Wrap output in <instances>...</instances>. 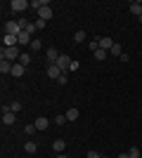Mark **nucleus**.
<instances>
[{
	"mask_svg": "<svg viewBox=\"0 0 142 158\" xmlns=\"http://www.w3.org/2000/svg\"><path fill=\"white\" fill-rule=\"evenodd\" d=\"M54 158H67V156H64V153H57V156H54Z\"/></svg>",
	"mask_w": 142,
	"mask_h": 158,
	"instance_id": "nucleus-32",
	"label": "nucleus"
},
{
	"mask_svg": "<svg viewBox=\"0 0 142 158\" xmlns=\"http://www.w3.org/2000/svg\"><path fill=\"white\" fill-rule=\"evenodd\" d=\"M128 10H130V14H135V17H142V2H130Z\"/></svg>",
	"mask_w": 142,
	"mask_h": 158,
	"instance_id": "nucleus-14",
	"label": "nucleus"
},
{
	"mask_svg": "<svg viewBox=\"0 0 142 158\" xmlns=\"http://www.w3.org/2000/svg\"><path fill=\"white\" fill-rule=\"evenodd\" d=\"M2 123H5V125H14V123H17V116H14L12 111L2 113Z\"/></svg>",
	"mask_w": 142,
	"mask_h": 158,
	"instance_id": "nucleus-16",
	"label": "nucleus"
},
{
	"mask_svg": "<svg viewBox=\"0 0 142 158\" xmlns=\"http://www.w3.org/2000/svg\"><path fill=\"white\" fill-rule=\"evenodd\" d=\"M64 116H67V120H76L78 116H81V111H78V109H69V111L64 113Z\"/></svg>",
	"mask_w": 142,
	"mask_h": 158,
	"instance_id": "nucleus-18",
	"label": "nucleus"
},
{
	"mask_svg": "<svg viewBox=\"0 0 142 158\" xmlns=\"http://www.w3.org/2000/svg\"><path fill=\"white\" fill-rule=\"evenodd\" d=\"M52 123H54V125H64V123H67V116L59 113V116H54V118H52Z\"/></svg>",
	"mask_w": 142,
	"mask_h": 158,
	"instance_id": "nucleus-22",
	"label": "nucleus"
},
{
	"mask_svg": "<svg viewBox=\"0 0 142 158\" xmlns=\"http://www.w3.org/2000/svg\"><path fill=\"white\" fill-rule=\"evenodd\" d=\"M52 7H50V2H45V5L38 10V19H43V21H47V19H52Z\"/></svg>",
	"mask_w": 142,
	"mask_h": 158,
	"instance_id": "nucleus-4",
	"label": "nucleus"
},
{
	"mask_svg": "<svg viewBox=\"0 0 142 158\" xmlns=\"http://www.w3.org/2000/svg\"><path fill=\"white\" fill-rule=\"evenodd\" d=\"M102 158H107V156H102Z\"/></svg>",
	"mask_w": 142,
	"mask_h": 158,
	"instance_id": "nucleus-34",
	"label": "nucleus"
},
{
	"mask_svg": "<svg viewBox=\"0 0 142 158\" xmlns=\"http://www.w3.org/2000/svg\"><path fill=\"white\" fill-rule=\"evenodd\" d=\"M93 54H95V59H97V61H104L109 52H104V50H97V52H93Z\"/></svg>",
	"mask_w": 142,
	"mask_h": 158,
	"instance_id": "nucleus-23",
	"label": "nucleus"
},
{
	"mask_svg": "<svg viewBox=\"0 0 142 158\" xmlns=\"http://www.w3.org/2000/svg\"><path fill=\"white\" fill-rule=\"evenodd\" d=\"M57 59H59V52H57L54 47H50V50L45 52V61L47 64H57Z\"/></svg>",
	"mask_w": 142,
	"mask_h": 158,
	"instance_id": "nucleus-8",
	"label": "nucleus"
},
{
	"mask_svg": "<svg viewBox=\"0 0 142 158\" xmlns=\"http://www.w3.org/2000/svg\"><path fill=\"white\" fill-rule=\"evenodd\" d=\"M28 7H31L28 0H12V2H10V10H12V12H26Z\"/></svg>",
	"mask_w": 142,
	"mask_h": 158,
	"instance_id": "nucleus-2",
	"label": "nucleus"
},
{
	"mask_svg": "<svg viewBox=\"0 0 142 158\" xmlns=\"http://www.w3.org/2000/svg\"><path fill=\"white\" fill-rule=\"evenodd\" d=\"M19 45V40H17V35H2V47H17Z\"/></svg>",
	"mask_w": 142,
	"mask_h": 158,
	"instance_id": "nucleus-9",
	"label": "nucleus"
},
{
	"mask_svg": "<svg viewBox=\"0 0 142 158\" xmlns=\"http://www.w3.org/2000/svg\"><path fill=\"white\" fill-rule=\"evenodd\" d=\"M10 111H12V113H19L21 111V102H10Z\"/></svg>",
	"mask_w": 142,
	"mask_h": 158,
	"instance_id": "nucleus-24",
	"label": "nucleus"
},
{
	"mask_svg": "<svg viewBox=\"0 0 142 158\" xmlns=\"http://www.w3.org/2000/svg\"><path fill=\"white\" fill-rule=\"evenodd\" d=\"M62 69L57 64H47V78H52V80H59V76H62Z\"/></svg>",
	"mask_w": 142,
	"mask_h": 158,
	"instance_id": "nucleus-6",
	"label": "nucleus"
},
{
	"mask_svg": "<svg viewBox=\"0 0 142 158\" xmlns=\"http://www.w3.org/2000/svg\"><path fill=\"white\" fill-rule=\"evenodd\" d=\"M109 54H114V57H121V54H123V47L118 45V43H116V45L111 47V50H109Z\"/></svg>",
	"mask_w": 142,
	"mask_h": 158,
	"instance_id": "nucleus-20",
	"label": "nucleus"
},
{
	"mask_svg": "<svg viewBox=\"0 0 142 158\" xmlns=\"http://www.w3.org/2000/svg\"><path fill=\"white\" fill-rule=\"evenodd\" d=\"M19 64H24V66H26V64H31V54H28V52H24V54L19 57Z\"/></svg>",
	"mask_w": 142,
	"mask_h": 158,
	"instance_id": "nucleus-25",
	"label": "nucleus"
},
{
	"mask_svg": "<svg viewBox=\"0 0 142 158\" xmlns=\"http://www.w3.org/2000/svg\"><path fill=\"white\" fill-rule=\"evenodd\" d=\"M85 38H88V35H85V31H76V33H74V40H76V43H85Z\"/></svg>",
	"mask_w": 142,
	"mask_h": 158,
	"instance_id": "nucleus-19",
	"label": "nucleus"
},
{
	"mask_svg": "<svg viewBox=\"0 0 142 158\" xmlns=\"http://www.w3.org/2000/svg\"><path fill=\"white\" fill-rule=\"evenodd\" d=\"M0 73H2V76L12 73V61H7V59H0Z\"/></svg>",
	"mask_w": 142,
	"mask_h": 158,
	"instance_id": "nucleus-13",
	"label": "nucleus"
},
{
	"mask_svg": "<svg viewBox=\"0 0 142 158\" xmlns=\"http://www.w3.org/2000/svg\"><path fill=\"white\" fill-rule=\"evenodd\" d=\"M21 54H19V47H2L0 50V59H7V61H14V59H19Z\"/></svg>",
	"mask_w": 142,
	"mask_h": 158,
	"instance_id": "nucleus-1",
	"label": "nucleus"
},
{
	"mask_svg": "<svg viewBox=\"0 0 142 158\" xmlns=\"http://www.w3.org/2000/svg\"><path fill=\"white\" fill-rule=\"evenodd\" d=\"M33 125H36V127H38V130L43 132V130H47V127H50V118H45V116H41V118H36V120H33Z\"/></svg>",
	"mask_w": 142,
	"mask_h": 158,
	"instance_id": "nucleus-10",
	"label": "nucleus"
},
{
	"mask_svg": "<svg viewBox=\"0 0 142 158\" xmlns=\"http://www.w3.org/2000/svg\"><path fill=\"white\" fill-rule=\"evenodd\" d=\"M24 132H26L28 137H31V135H36V132H38V127H36L33 123H28V125H24Z\"/></svg>",
	"mask_w": 142,
	"mask_h": 158,
	"instance_id": "nucleus-21",
	"label": "nucleus"
},
{
	"mask_svg": "<svg viewBox=\"0 0 142 158\" xmlns=\"http://www.w3.org/2000/svg\"><path fill=\"white\" fill-rule=\"evenodd\" d=\"M57 83H59V85H67V83H69V78H67V73H62V76H59V80H57Z\"/></svg>",
	"mask_w": 142,
	"mask_h": 158,
	"instance_id": "nucleus-29",
	"label": "nucleus"
},
{
	"mask_svg": "<svg viewBox=\"0 0 142 158\" xmlns=\"http://www.w3.org/2000/svg\"><path fill=\"white\" fill-rule=\"evenodd\" d=\"M128 156H130V158H140V151H137V146H133V149H128Z\"/></svg>",
	"mask_w": 142,
	"mask_h": 158,
	"instance_id": "nucleus-27",
	"label": "nucleus"
},
{
	"mask_svg": "<svg viewBox=\"0 0 142 158\" xmlns=\"http://www.w3.org/2000/svg\"><path fill=\"white\" fill-rule=\"evenodd\" d=\"M28 47H31L33 52H38V50H41V47H43V43H41V40H36V38H33V43H31V45H28Z\"/></svg>",
	"mask_w": 142,
	"mask_h": 158,
	"instance_id": "nucleus-26",
	"label": "nucleus"
},
{
	"mask_svg": "<svg viewBox=\"0 0 142 158\" xmlns=\"http://www.w3.org/2000/svg\"><path fill=\"white\" fill-rule=\"evenodd\" d=\"M52 149L57 153H64V149H67V142H64V139H54L52 142Z\"/></svg>",
	"mask_w": 142,
	"mask_h": 158,
	"instance_id": "nucleus-15",
	"label": "nucleus"
},
{
	"mask_svg": "<svg viewBox=\"0 0 142 158\" xmlns=\"http://www.w3.org/2000/svg\"><path fill=\"white\" fill-rule=\"evenodd\" d=\"M17 40H19V45H31V43H33L31 33H26V31H21L19 35H17Z\"/></svg>",
	"mask_w": 142,
	"mask_h": 158,
	"instance_id": "nucleus-11",
	"label": "nucleus"
},
{
	"mask_svg": "<svg viewBox=\"0 0 142 158\" xmlns=\"http://www.w3.org/2000/svg\"><path fill=\"white\" fill-rule=\"evenodd\" d=\"M24 71H26V66H24V64H12V73H10V76L21 78V76H24Z\"/></svg>",
	"mask_w": 142,
	"mask_h": 158,
	"instance_id": "nucleus-12",
	"label": "nucleus"
},
{
	"mask_svg": "<svg viewBox=\"0 0 142 158\" xmlns=\"http://www.w3.org/2000/svg\"><path fill=\"white\" fill-rule=\"evenodd\" d=\"M85 158H102V156L97 151H88V156H85Z\"/></svg>",
	"mask_w": 142,
	"mask_h": 158,
	"instance_id": "nucleus-30",
	"label": "nucleus"
},
{
	"mask_svg": "<svg viewBox=\"0 0 142 158\" xmlns=\"http://www.w3.org/2000/svg\"><path fill=\"white\" fill-rule=\"evenodd\" d=\"M33 24H36V28H38V31H43V28H45V24H47V21H43V19H36Z\"/></svg>",
	"mask_w": 142,
	"mask_h": 158,
	"instance_id": "nucleus-28",
	"label": "nucleus"
},
{
	"mask_svg": "<svg viewBox=\"0 0 142 158\" xmlns=\"http://www.w3.org/2000/svg\"><path fill=\"white\" fill-rule=\"evenodd\" d=\"M137 21H140V24H142V17H137Z\"/></svg>",
	"mask_w": 142,
	"mask_h": 158,
	"instance_id": "nucleus-33",
	"label": "nucleus"
},
{
	"mask_svg": "<svg viewBox=\"0 0 142 158\" xmlns=\"http://www.w3.org/2000/svg\"><path fill=\"white\" fill-rule=\"evenodd\" d=\"M97 43H100V50H104V52H109V50H111V47L116 45V43H114V38H109V35H104V38H100V40H97Z\"/></svg>",
	"mask_w": 142,
	"mask_h": 158,
	"instance_id": "nucleus-7",
	"label": "nucleus"
},
{
	"mask_svg": "<svg viewBox=\"0 0 142 158\" xmlns=\"http://www.w3.org/2000/svg\"><path fill=\"white\" fill-rule=\"evenodd\" d=\"M118 158H130V156H128V151H126V153H118Z\"/></svg>",
	"mask_w": 142,
	"mask_h": 158,
	"instance_id": "nucleus-31",
	"label": "nucleus"
},
{
	"mask_svg": "<svg viewBox=\"0 0 142 158\" xmlns=\"http://www.w3.org/2000/svg\"><path fill=\"white\" fill-rule=\"evenodd\" d=\"M24 151H26V153H36V151H38V144H36V142H31V139H28L26 144H24Z\"/></svg>",
	"mask_w": 142,
	"mask_h": 158,
	"instance_id": "nucleus-17",
	"label": "nucleus"
},
{
	"mask_svg": "<svg viewBox=\"0 0 142 158\" xmlns=\"http://www.w3.org/2000/svg\"><path fill=\"white\" fill-rule=\"evenodd\" d=\"M5 33H7V35H19V33H21L19 21H5Z\"/></svg>",
	"mask_w": 142,
	"mask_h": 158,
	"instance_id": "nucleus-3",
	"label": "nucleus"
},
{
	"mask_svg": "<svg viewBox=\"0 0 142 158\" xmlns=\"http://www.w3.org/2000/svg\"><path fill=\"white\" fill-rule=\"evenodd\" d=\"M71 61H74V59H71L69 54H64V52H62V54H59V59H57V66H59L62 71L67 73V71H69V66H71Z\"/></svg>",
	"mask_w": 142,
	"mask_h": 158,
	"instance_id": "nucleus-5",
	"label": "nucleus"
}]
</instances>
